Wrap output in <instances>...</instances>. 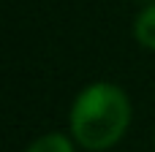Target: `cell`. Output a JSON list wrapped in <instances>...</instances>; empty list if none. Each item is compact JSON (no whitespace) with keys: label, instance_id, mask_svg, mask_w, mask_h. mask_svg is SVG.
I'll list each match as a JSON object with an SVG mask.
<instances>
[{"label":"cell","instance_id":"3","mask_svg":"<svg viewBox=\"0 0 155 152\" xmlns=\"http://www.w3.org/2000/svg\"><path fill=\"white\" fill-rule=\"evenodd\" d=\"M25 152H76V141L60 131H49V133H41L38 139H33Z\"/></svg>","mask_w":155,"mask_h":152},{"label":"cell","instance_id":"1","mask_svg":"<svg viewBox=\"0 0 155 152\" xmlns=\"http://www.w3.org/2000/svg\"><path fill=\"white\" fill-rule=\"evenodd\" d=\"M134 120L128 92L114 82L84 84L68 112V131L76 147L87 152H106L123 141Z\"/></svg>","mask_w":155,"mask_h":152},{"label":"cell","instance_id":"2","mask_svg":"<svg viewBox=\"0 0 155 152\" xmlns=\"http://www.w3.org/2000/svg\"><path fill=\"white\" fill-rule=\"evenodd\" d=\"M134 38L142 49L155 52V3L144 5L134 19Z\"/></svg>","mask_w":155,"mask_h":152}]
</instances>
